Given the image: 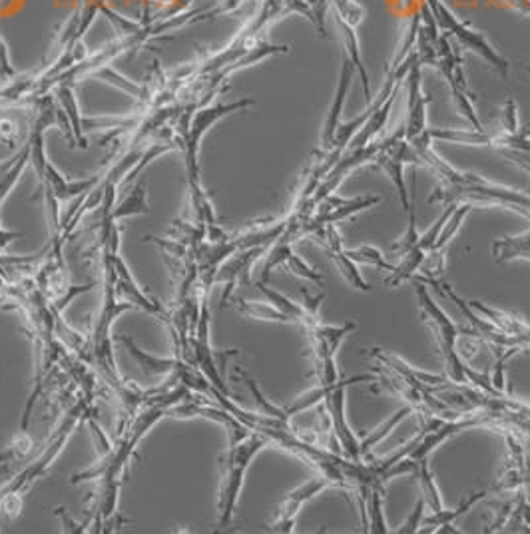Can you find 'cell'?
Here are the masks:
<instances>
[{"mask_svg":"<svg viewBox=\"0 0 530 534\" xmlns=\"http://www.w3.org/2000/svg\"><path fill=\"white\" fill-rule=\"evenodd\" d=\"M355 64L352 58H345V64H343V72H342V81H339V88H337V94H335V100L329 108V116H327V122L323 128V138H322V148H319V152H327L329 146H332L335 132L339 128V120H342V110H343V104H345V96L349 92V86H352V81L355 76Z\"/></svg>","mask_w":530,"mask_h":534,"instance_id":"cell-17","label":"cell"},{"mask_svg":"<svg viewBox=\"0 0 530 534\" xmlns=\"http://www.w3.org/2000/svg\"><path fill=\"white\" fill-rule=\"evenodd\" d=\"M457 205H447L445 212L441 214V217H438V220H437V224L429 227V230L423 235H419V240L403 253V262L399 263V265H395V270L391 273H389L387 278H385V281H383L387 285V288H397L399 283H403L407 280H413L415 278V275L419 273V267L423 265V262H425V257L429 255V252L433 250V245L437 242L438 234H441L443 225L447 224L448 217H451V214H453V210H455Z\"/></svg>","mask_w":530,"mask_h":534,"instance_id":"cell-11","label":"cell"},{"mask_svg":"<svg viewBox=\"0 0 530 534\" xmlns=\"http://www.w3.org/2000/svg\"><path fill=\"white\" fill-rule=\"evenodd\" d=\"M254 100H237V102H229V104H216V106H206L202 110H198L192 120H189V126L184 132H179L176 136V144L178 148H182L184 156H186V172H188V186L189 190H196V187H202V180H199V164H198V154H199V144H202L204 134L212 128L217 120H222L224 116L237 112V110H246V108L254 106Z\"/></svg>","mask_w":530,"mask_h":534,"instance_id":"cell-7","label":"cell"},{"mask_svg":"<svg viewBox=\"0 0 530 534\" xmlns=\"http://www.w3.org/2000/svg\"><path fill=\"white\" fill-rule=\"evenodd\" d=\"M487 494H488V491L473 492V494H468V497L453 510L441 509V510L433 512L431 517H423V522H421L423 529L421 530H425V532H448V530L455 532L453 529H448V527H453V522L458 517H463V514H467L468 510H471L477 502H481L487 497Z\"/></svg>","mask_w":530,"mask_h":534,"instance_id":"cell-18","label":"cell"},{"mask_svg":"<svg viewBox=\"0 0 530 534\" xmlns=\"http://www.w3.org/2000/svg\"><path fill=\"white\" fill-rule=\"evenodd\" d=\"M114 267H116V295L118 300H122L130 305H134V310H142L149 315H156L159 319H168V311L159 305L158 301H154L152 298H148V295L142 291V288L136 283L132 272H130V267L126 265V262L122 260V255H114Z\"/></svg>","mask_w":530,"mask_h":534,"instance_id":"cell-14","label":"cell"},{"mask_svg":"<svg viewBox=\"0 0 530 534\" xmlns=\"http://www.w3.org/2000/svg\"><path fill=\"white\" fill-rule=\"evenodd\" d=\"M413 474L419 479V484H421V494L425 497L429 507H431V510L437 512V510L445 509L443 507V499H441V494H438L437 482H435V477H433L431 464H429V457L417 459V467H415Z\"/></svg>","mask_w":530,"mask_h":534,"instance_id":"cell-22","label":"cell"},{"mask_svg":"<svg viewBox=\"0 0 530 534\" xmlns=\"http://www.w3.org/2000/svg\"><path fill=\"white\" fill-rule=\"evenodd\" d=\"M375 164L381 167V170L391 177V182L395 184L399 197H401L403 202V210L409 212L411 210V200H409V192H407V186L403 180V167L407 164H413V166H423L421 164V157H419L417 150L413 148V144L407 140L405 136V126L399 128V130L389 136L385 142L377 144V156H375Z\"/></svg>","mask_w":530,"mask_h":534,"instance_id":"cell-9","label":"cell"},{"mask_svg":"<svg viewBox=\"0 0 530 534\" xmlns=\"http://www.w3.org/2000/svg\"><path fill=\"white\" fill-rule=\"evenodd\" d=\"M90 409H92V399H88L82 395L74 407L64 415L63 421L58 423V427L54 429L53 434H50L38 457L30 462L24 471H20L13 481L0 489V501L8 497V494H23L30 487V484H33L40 477V474L46 472V469L56 461L58 454L63 453V449L66 447V443L70 437H72L74 429L78 427L80 423L86 421V415Z\"/></svg>","mask_w":530,"mask_h":534,"instance_id":"cell-4","label":"cell"},{"mask_svg":"<svg viewBox=\"0 0 530 534\" xmlns=\"http://www.w3.org/2000/svg\"><path fill=\"white\" fill-rule=\"evenodd\" d=\"M355 328L357 325L353 321H345L342 325H323L315 321L305 328L313 348L319 387H332L339 381L335 355L339 351V345Z\"/></svg>","mask_w":530,"mask_h":534,"instance_id":"cell-8","label":"cell"},{"mask_svg":"<svg viewBox=\"0 0 530 534\" xmlns=\"http://www.w3.org/2000/svg\"><path fill=\"white\" fill-rule=\"evenodd\" d=\"M433 66L438 68V72L445 76L448 88L453 92V100L457 104V110L461 112L468 122H471L475 132H483V124L478 120L475 110V98L468 92V86L465 81L463 71V44L455 41L451 34L441 33L433 41Z\"/></svg>","mask_w":530,"mask_h":534,"instance_id":"cell-5","label":"cell"},{"mask_svg":"<svg viewBox=\"0 0 530 534\" xmlns=\"http://www.w3.org/2000/svg\"><path fill=\"white\" fill-rule=\"evenodd\" d=\"M347 255L352 257L355 263L373 265V267H379V270H387L389 273L395 270V265L389 263L385 260V255L379 252L377 247H371V245H361V247H357V250H347Z\"/></svg>","mask_w":530,"mask_h":534,"instance_id":"cell-27","label":"cell"},{"mask_svg":"<svg viewBox=\"0 0 530 534\" xmlns=\"http://www.w3.org/2000/svg\"><path fill=\"white\" fill-rule=\"evenodd\" d=\"M118 341L124 345L128 349V353L132 355L134 361L138 363V367L142 369L144 375H149V377H154V375H172L176 369V358H158V355L148 353L144 349L138 348V343L130 338V335H120Z\"/></svg>","mask_w":530,"mask_h":534,"instance_id":"cell-19","label":"cell"},{"mask_svg":"<svg viewBox=\"0 0 530 534\" xmlns=\"http://www.w3.org/2000/svg\"><path fill=\"white\" fill-rule=\"evenodd\" d=\"M28 162H30V144L26 142L16 152V156L13 157V160L0 164V204L5 202V197L8 195V192L13 190V186L18 182V177L23 176ZM18 237H23V234H20V232H8V230H5L3 225H0V252H3L10 242L18 240Z\"/></svg>","mask_w":530,"mask_h":534,"instance_id":"cell-16","label":"cell"},{"mask_svg":"<svg viewBox=\"0 0 530 534\" xmlns=\"http://www.w3.org/2000/svg\"><path fill=\"white\" fill-rule=\"evenodd\" d=\"M322 243L325 245V250H327L329 257H332L333 263L337 265L339 273L343 275L345 281H347L349 285H352L353 290L363 291V293H369V291L373 290L371 285H369V283L363 280V275L359 273L357 263L352 260V257L347 255V250L343 247L342 235H339L335 224H332V225H327V227H325V237H323V242H322Z\"/></svg>","mask_w":530,"mask_h":534,"instance_id":"cell-15","label":"cell"},{"mask_svg":"<svg viewBox=\"0 0 530 534\" xmlns=\"http://www.w3.org/2000/svg\"><path fill=\"white\" fill-rule=\"evenodd\" d=\"M56 514L60 519H63V530L64 532H86L90 524H92V520H90V517L84 520V522H78L74 520L72 517H68V512L64 507H58L56 509Z\"/></svg>","mask_w":530,"mask_h":534,"instance_id":"cell-30","label":"cell"},{"mask_svg":"<svg viewBox=\"0 0 530 534\" xmlns=\"http://www.w3.org/2000/svg\"><path fill=\"white\" fill-rule=\"evenodd\" d=\"M377 381V375H357V377H352L347 381H337L332 387H322L323 389V399H322V407L325 409L329 423H332V451L339 453L342 451L345 454V459L349 461H363L361 454V443L357 441L355 433L352 431L345 417V393L352 385L357 383H373Z\"/></svg>","mask_w":530,"mask_h":534,"instance_id":"cell-6","label":"cell"},{"mask_svg":"<svg viewBox=\"0 0 530 534\" xmlns=\"http://www.w3.org/2000/svg\"><path fill=\"white\" fill-rule=\"evenodd\" d=\"M140 214H148V202H146V182L140 180L134 190L130 192L126 200L120 202L116 207H112V215L120 222L122 217H132Z\"/></svg>","mask_w":530,"mask_h":534,"instance_id":"cell-23","label":"cell"},{"mask_svg":"<svg viewBox=\"0 0 530 534\" xmlns=\"http://www.w3.org/2000/svg\"><path fill=\"white\" fill-rule=\"evenodd\" d=\"M415 295H417V303L421 308V313L425 321L431 325V329L435 333V339L438 343V351L443 355V363L447 369V377L453 379L457 383H468L473 387H478L488 393H498L488 373L478 371L475 367H468L467 361L463 359V355L458 353V328L455 321L448 318L447 311L441 308V305L435 303L431 298V293L427 291L425 283L415 281Z\"/></svg>","mask_w":530,"mask_h":534,"instance_id":"cell-1","label":"cell"},{"mask_svg":"<svg viewBox=\"0 0 530 534\" xmlns=\"http://www.w3.org/2000/svg\"><path fill=\"white\" fill-rule=\"evenodd\" d=\"M411 413H413V407H411V405H405L403 409H399V411L393 415L391 419L385 421V423L381 424V427L375 429V431H373L371 434H369V437L361 443V454H367L369 451H371V447H375L377 443H381V441L387 437V434L391 433V429H395L397 424L401 423V421L407 417V415H411Z\"/></svg>","mask_w":530,"mask_h":534,"instance_id":"cell-26","label":"cell"},{"mask_svg":"<svg viewBox=\"0 0 530 534\" xmlns=\"http://www.w3.org/2000/svg\"><path fill=\"white\" fill-rule=\"evenodd\" d=\"M327 487H329V481L319 474V477L309 479L305 484H302V487L289 492L287 497L284 499V502L279 504L275 520L269 524V530L272 532H294L297 514H299V510H302L304 504Z\"/></svg>","mask_w":530,"mask_h":534,"instance_id":"cell-12","label":"cell"},{"mask_svg":"<svg viewBox=\"0 0 530 534\" xmlns=\"http://www.w3.org/2000/svg\"><path fill=\"white\" fill-rule=\"evenodd\" d=\"M267 250L269 247H252V250L236 252L232 257H227V260L219 265V270L216 273V285H224L222 308H226V303L232 298L237 285L249 283V272H252L255 260Z\"/></svg>","mask_w":530,"mask_h":534,"instance_id":"cell-13","label":"cell"},{"mask_svg":"<svg viewBox=\"0 0 530 534\" xmlns=\"http://www.w3.org/2000/svg\"><path fill=\"white\" fill-rule=\"evenodd\" d=\"M461 313L471 323V328L461 329L467 338H475L487 343L495 351L530 348V323L513 311L491 308L481 301H468L461 308Z\"/></svg>","mask_w":530,"mask_h":534,"instance_id":"cell-2","label":"cell"},{"mask_svg":"<svg viewBox=\"0 0 530 534\" xmlns=\"http://www.w3.org/2000/svg\"><path fill=\"white\" fill-rule=\"evenodd\" d=\"M285 265L289 267V272L297 275V278H304L307 281H313L315 285H319V288H323V283H325L323 273H319L317 270H313L312 265H307V262H304L302 257H299L295 252H292V253L287 255Z\"/></svg>","mask_w":530,"mask_h":534,"instance_id":"cell-28","label":"cell"},{"mask_svg":"<svg viewBox=\"0 0 530 534\" xmlns=\"http://www.w3.org/2000/svg\"><path fill=\"white\" fill-rule=\"evenodd\" d=\"M383 494H385V484L381 482H375L367 494V499L361 507L365 532H373V534L389 532L385 514H383Z\"/></svg>","mask_w":530,"mask_h":534,"instance_id":"cell-20","label":"cell"},{"mask_svg":"<svg viewBox=\"0 0 530 534\" xmlns=\"http://www.w3.org/2000/svg\"><path fill=\"white\" fill-rule=\"evenodd\" d=\"M425 507H427V501H425V497L421 494V497H419V501H417V504H415V510H413L411 514H409V519H407V522L403 524V529H399L397 532H399V534H413V532H419V530H421V522H423Z\"/></svg>","mask_w":530,"mask_h":534,"instance_id":"cell-29","label":"cell"},{"mask_svg":"<svg viewBox=\"0 0 530 534\" xmlns=\"http://www.w3.org/2000/svg\"><path fill=\"white\" fill-rule=\"evenodd\" d=\"M236 373L239 375V377L244 379V383L247 385V389L252 391L254 399H255V403H257V407L262 409V413H265V415H272V417H279V419L292 421V417H289V415H287V411H285V409H282V407H275L274 403H269V401L265 399V395H264L262 391H259L257 383H255V379L252 377V375H249L247 371H244L242 367H236Z\"/></svg>","mask_w":530,"mask_h":534,"instance_id":"cell-25","label":"cell"},{"mask_svg":"<svg viewBox=\"0 0 530 534\" xmlns=\"http://www.w3.org/2000/svg\"><path fill=\"white\" fill-rule=\"evenodd\" d=\"M493 255L496 263H506L513 260L530 262V232L516 237H503L493 243Z\"/></svg>","mask_w":530,"mask_h":534,"instance_id":"cell-21","label":"cell"},{"mask_svg":"<svg viewBox=\"0 0 530 534\" xmlns=\"http://www.w3.org/2000/svg\"><path fill=\"white\" fill-rule=\"evenodd\" d=\"M267 437L252 431L246 439L229 441L227 453L224 457V474H222V487H219L217 499V524L222 529L229 527L234 520V514L237 509L239 492H242L246 472L249 464L257 457V453L267 444Z\"/></svg>","mask_w":530,"mask_h":534,"instance_id":"cell-3","label":"cell"},{"mask_svg":"<svg viewBox=\"0 0 530 534\" xmlns=\"http://www.w3.org/2000/svg\"><path fill=\"white\" fill-rule=\"evenodd\" d=\"M236 308L249 315V318L254 319H262V321H282V323H292L285 313H282L279 310H275L272 303H252V301H246V300H237L236 301Z\"/></svg>","mask_w":530,"mask_h":534,"instance_id":"cell-24","label":"cell"},{"mask_svg":"<svg viewBox=\"0 0 530 534\" xmlns=\"http://www.w3.org/2000/svg\"><path fill=\"white\" fill-rule=\"evenodd\" d=\"M425 5L429 8V13H431L438 31L451 34L455 41H458L463 46L473 48V51L481 54L488 64H493L495 71H498V74L503 78L508 76V62L501 54L495 52V48L487 43V38L483 34L468 31L467 24L458 23L457 16L448 11L441 0H425Z\"/></svg>","mask_w":530,"mask_h":534,"instance_id":"cell-10","label":"cell"}]
</instances>
